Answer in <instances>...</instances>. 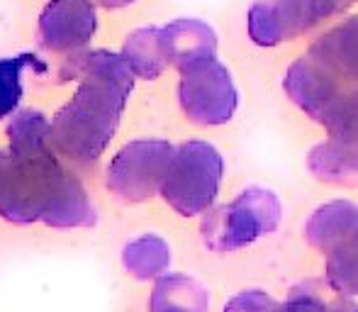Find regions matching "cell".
<instances>
[{"mask_svg":"<svg viewBox=\"0 0 358 312\" xmlns=\"http://www.w3.org/2000/svg\"><path fill=\"white\" fill-rule=\"evenodd\" d=\"M62 78H78V90L49 122V142L57 156L90 166L117 132L134 76L120 54L98 49L69 59Z\"/></svg>","mask_w":358,"mask_h":312,"instance_id":"6da1fadb","label":"cell"},{"mask_svg":"<svg viewBox=\"0 0 358 312\" xmlns=\"http://www.w3.org/2000/svg\"><path fill=\"white\" fill-rule=\"evenodd\" d=\"M0 218L13 225L44 222L57 229L98 222L85 185L62 164L52 144L0 152Z\"/></svg>","mask_w":358,"mask_h":312,"instance_id":"7a4b0ae2","label":"cell"},{"mask_svg":"<svg viewBox=\"0 0 358 312\" xmlns=\"http://www.w3.org/2000/svg\"><path fill=\"white\" fill-rule=\"evenodd\" d=\"M224 161L210 142L190 139L173 154L169 173L161 185L164 200L183 218H195L213 208L220 193Z\"/></svg>","mask_w":358,"mask_h":312,"instance_id":"3957f363","label":"cell"},{"mask_svg":"<svg viewBox=\"0 0 358 312\" xmlns=\"http://www.w3.org/2000/svg\"><path fill=\"white\" fill-rule=\"evenodd\" d=\"M280 215L283 208L273 190L246 188L229 205L208 210L203 220V239L213 251H236L259 236L275 232Z\"/></svg>","mask_w":358,"mask_h":312,"instance_id":"277c9868","label":"cell"},{"mask_svg":"<svg viewBox=\"0 0 358 312\" xmlns=\"http://www.w3.org/2000/svg\"><path fill=\"white\" fill-rule=\"evenodd\" d=\"M176 147L166 139H137L113 156L108 166V190L122 203H146L169 173Z\"/></svg>","mask_w":358,"mask_h":312,"instance_id":"5b68a950","label":"cell"},{"mask_svg":"<svg viewBox=\"0 0 358 312\" xmlns=\"http://www.w3.org/2000/svg\"><path fill=\"white\" fill-rule=\"evenodd\" d=\"M178 100L190 122L215 127L234 118L239 93L224 64L210 57L180 69Z\"/></svg>","mask_w":358,"mask_h":312,"instance_id":"8992f818","label":"cell"},{"mask_svg":"<svg viewBox=\"0 0 358 312\" xmlns=\"http://www.w3.org/2000/svg\"><path fill=\"white\" fill-rule=\"evenodd\" d=\"M302 59L322 80L331 105L346 95L358 93V15L315 39V44L307 49V54H302Z\"/></svg>","mask_w":358,"mask_h":312,"instance_id":"52a82bcc","label":"cell"},{"mask_svg":"<svg viewBox=\"0 0 358 312\" xmlns=\"http://www.w3.org/2000/svg\"><path fill=\"white\" fill-rule=\"evenodd\" d=\"M98 29L93 0H52L39 15V34L49 52L76 54L85 49Z\"/></svg>","mask_w":358,"mask_h":312,"instance_id":"ba28073f","label":"cell"},{"mask_svg":"<svg viewBox=\"0 0 358 312\" xmlns=\"http://www.w3.org/2000/svg\"><path fill=\"white\" fill-rule=\"evenodd\" d=\"M317 22L310 0H256L249 10V37L259 47H275L310 32Z\"/></svg>","mask_w":358,"mask_h":312,"instance_id":"9c48e42d","label":"cell"},{"mask_svg":"<svg viewBox=\"0 0 358 312\" xmlns=\"http://www.w3.org/2000/svg\"><path fill=\"white\" fill-rule=\"evenodd\" d=\"M166 57L176 69H185L200 59L217 57V32L208 22L195 17H180L161 29Z\"/></svg>","mask_w":358,"mask_h":312,"instance_id":"30bf717a","label":"cell"},{"mask_svg":"<svg viewBox=\"0 0 358 312\" xmlns=\"http://www.w3.org/2000/svg\"><path fill=\"white\" fill-rule=\"evenodd\" d=\"M151 312H208L210 293L198 278L185 274H164L154 281Z\"/></svg>","mask_w":358,"mask_h":312,"instance_id":"8fae6325","label":"cell"},{"mask_svg":"<svg viewBox=\"0 0 358 312\" xmlns=\"http://www.w3.org/2000/svg\"><path fill=\"white\" fill-rule=\"evenodd\" d=\"M358 229V205L349 200H334V203L320 205L307 222V241L322 254H329L339 246L349 234Z\"/></svg>","mask_w":358,"mask_h":312,"instance_id":"7c38bea8","label":"cell"},{"mask_svg":"<svg viewBox=\"0 0 358 312\" xmlns=\"http://www.w3.org/2000/svg\"><path fill=\"white\" fill-rule=\"evenodd\" d=\"M122 62L132 71V76L154 80L169 66V57H166L164 37H161L159 27H142L134 29L127 37L122 47Z\"/></svg>","mask_w":358,"mask_h":312,"instance_id":"4fadbf2b","label":"cell"},{"mask_svg":"<svg viewBox=\"0 0 358 312\" xmlns=\"http://www.w3.org/2000/svg\"><path fill=\"white\" fill-rule=\"evenodd\" d=\"M310 171L324 183L358 188V149L327 139L310 152Z\"/></svg>","mask_w":358,"mask_h":312,"instance_id":"5bb4252c","label":"cell"},{"mask_svg":"<svg viewBox=\"0 0 358 312\" xmlns=\"http://www.w3.org/2000/svg\"><path fill=\"white\" fill-rule=\"evenodd\" d=\"M171 246L159 234H142L122 249V266L137 281H156L169 271Z\"/></svg>","mask_w":358,"mask_h":312,"instance_id":"9a60e30c","label":"cell"},{"mask_svg":"<svg viewBox=\"0 0 358 312\" xmlns=\"http://www.w3.org/2000/svg\"><path fill=\"white\" fill-rule=\"evenodd\" d=\"M327 281L341 295H358V229L327 254Z\"/></svg>","mask_w":358,"mask_h":312,"instance_id":"2e32d148","label":"cell"},{"mask_svg":"<svg viewBox=\"0 0 358 312\" xmlns=\"http://www.w3.org/2000/svg\"><path fill=\"white\" fill-rule=\"evenodd\" d=\"M27 66L37 69V71H47V66L34 54H17V57L0 59V120L17 110L24 93L22 73Z\"/></svg>","mask_w":358,"mask_h":312,"instance_id":"e0dca14e","label":"cell"},{"mask_svg":"<svg viewBox=\"0 0 358 312\" xmlns=\"http://www.w3.org/2000/svg\"><path fill=\"white\" fill-rule=\"evenodd\" d=\"M322 125L334 142L358 149V93L346 95L339 103L331 105L329 113L322 118Z\"/></svg>","mask_w":358,"mask_h":312,"instance_id":"ac0fdd59","label":"cell"},{"mask_svg":"<svg viewBox=\"0 0 358 312\" xmlns=\"http://www.w3.org/2000/svg\"><path fill=\"white\" fill-rule=\"evenodd\" d=\"M280 303L264 290H241L227 303L224 312H278Z\"/></svg>","mask_w":358,"mask_h":312,"instance_id":"d6986e66","label":"cell"},{"mask_svg":"<svg viewBox=\"0 0 358 312\" xmlns=\"http://www.w3.org/2000/svg\"><path fill=\"white\" fill-rule=\"evenodd\" d=\"M280 312H331V305L324 303V298H320L315 290L305 285L287 295V300L280 305Z\"/></svg>","mask_w":358,"mask_h":312,"instance_id":"ffe728a7","label":"cell"},{"mask_svg":"<svg viewBox=\"0 0 358 312\" xmlns=\"http://www.w3.org/2000/svg\"><path fill=\"white\" fill-rule=\"evenodd\" d=\"M312 3V13H315L317 22L322 20H329L334 15H341L356 3V0H310Z\"/></svg>","mask_w":358,"mask_h":312,"instance_id":"44dd1931","label":"cell"},{"mask_svg":"<svg viewBox=\"0 0 358 312\" xmlns=\"http://www.w3.org/2000/svg\"><path fill=\"white\" fill-rule=\"evenodd\" d=\"M98 5H103V8L108 10H115V8H124V5H132L134 0H95Z\"/></svg>","mask_w":358,"mask_h":312,"instance_id":"7402d4cb","label":"cell"},{"mask_svg":"<svg viewBox=\"0 0 358 312\" xmlns=\"http://www.w3.org/2000/svg\"><path fill=\"white\" fill-rule=\"evenodd\" d=\"M331 312H358V305L349 303V300H339V303L331 305Z\"/></svg>","mask_w":358,"mask_h":312,"instance_id":"603a6c76","label":"cell"},{"mask_svg":"<svg viewBox=\"0 0 358 312\" xmlns=\"http://www.w3.org/2000/svg\"><path fill=\"white\" fill-rule=\"evenodd\" d=\"M278 312H280V308H278Z\"/></svg>","mask_w":358,"mask_h":312,"instance_id":"cb8c5ba5","label":"cell"}]
</instances>
